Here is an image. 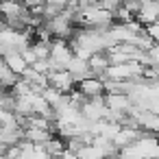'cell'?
Instances as JSON below:
<instances>
[{
	"mask_svg": "<svg viewBox=\"0 0 159 159\" xmlns=\"http://www.w3.org/2000/svg\"><path fill=\"white\" fill-rule=\"evenodd\" d=\"M79 89H81V94L96 98V96L102 92V83H100V81H96V79H92V76H85V79H81Z\"/></svg>",
	"mask_w": 159,
	"mask_h": 159,
	"instance_id": "1",
	"label": "cell"
}]
</instances>
